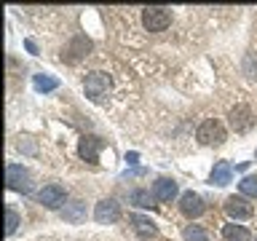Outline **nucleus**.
<instances>
[{
	"label": "nucleus",
	"mask_w": 257,
	"mask_h": 241,
	"mask_svg": "<svg viewBox=\"0 0 257 241\" xmlns=\"http://www.w3.org/2000/svg\"><path fill=\"white\" fill-rule=\"evenodd\" d=\"M83 91H86L88 99L96 102V104L107 102V96L112 91V78L107 75V72H102V70L86 72V75H83Z\"/></svg>",
	"instance_id": "obj_1"
},
{
	"label": "nucleus",
	"mask_w": 257,
	"mask_h": 241,
	"mask_svg": "<svg viewBox=\"0 0 257 241\" xmlns=\"http://www.w3.org/2000/svg\"><path fill=\"white\" fill-rule=\"evenodd\" d=\"M142 24L148 32H164L169 24H172V11H169V8H145Z\"/></svg>",
	"instance_id": "obj_2"
},
{
	"label": "nucleus",
	"mask_w": 257,
	"mask_h": 241,
	"mask_svg": "<svg viewBox=\"0 0 257 241\" xmlns=\"http://www.w3.org/2000/svg\"><path fill=\"white\" fill-rule=\"evenodd\" d=\"M196 140L201 145H220V142H225V129H222V124L217 118H206L204 124L198 126Z\"/></svg>",
	"instance_id": "obj_3"
},
{
	"label": "nucleus",
	"mask_w": 257,
	"mask_h": 241,
	"mask_svg": "<svg viewBox=\"0 0 257 241\" xmlns=\"http://www.w3.org/2000/svg\"><path fill=\"white\" fill-rule=\"evenodd\" d=\"M6 180H8V188L11 190H19V193H30L32 190V177L24 166L19 164H8L6 166Z\"/></svg>",
	"instance_id": "obj_4"
},
{
	"label": "nucleus",
	"mask_w": 257,
	"mask_h": 241,
	"mask_svg": "<svg viewBox=\"0 0 257 241\" xmlns=\"http://www.w3.org/2000/svg\"><path fill=\"white\" fill-rule=\"evenodd\" d=\"M64 198H67V193H64V188H62V185H56V182L46 185V188L38 193V201L43 206H48V209H59L64 204Z\"/></svg>",
	"instance_id": "obj_5"
},
{
	"label": "nucleus",
	"mask_w": 257,
	"mask_h": 241,
	"mask_svg": "<svg viewBox=\"0 0 257 241\" xmlns=\"http://www.w3.org/2000/svg\"><path fill=\"white\" fill-rule=\"evenodd\" d=\"M230 126L236 129L238 134L249 132V129L254 126V115H252V110H249L246 104H236V107L230 110Z\"/></svg>",
	"instance_id": "obj_6"
},
{
	"label": "nucleus",
	"mask_w": 257,
	"mask_h": 241,
	"mask_svg": "<svg viewBox=\"0 0 257 241\" xmlns=\"http://www.w3.org/2000/svg\"><path fill=\"white\" fill-rule=\"evenodd\" d=\"M94 217H96V222L110 225V222H115L120 217V206L112 198H102L99 204H96V209H94Z\"/></svg>",
	"instance_id": "obj_7"
},
{
	"label": "nucleus",
	"mask_w": 257,
	"mask_h": 241,
	"mask_svg": "<svg viewBox=\"0 0 257 241\" xmlns=\"http://www.w3.org/2000/svg\"><path fill=\"white\" fill-rule=\"evenodd\" d=\"M180 209H182V214L185 217H198V214H204V198L198 196V193H182V198H180Z\"/></svg>",
	"instance_id": "obj_8"
},
{
	"label": "nucleus",
	"mask_w": 257,
	"mask_h": 241,
	"mask_svg": "<svg viewBox=\"0 0 257 241\" xmlns=\"http://www.w3.org/2000/svg\"><path fill=\"white\" fill-rule=\"evenodd\" d=\"M102 148H104V142L99 140V137H83V140H80L78 153H80V158H83V161H88V164H96Z\"/></svg>",
	"instance_id": "obj_9"
},
{
	"label": "nucleus",
	"mask_w": 257,
	"mask_h": 241,
	"mask_svg": "<svg viewBox=\"0 0 257 241\" xmlns=\"http://www.w3.org/2000/svg\"><path fill=\"white\" fill-rule=\"evenodd\" d=\"M225 212L233 220H246V217H252V204H246V198H241V196H230L225 201Z\"/></svg>",
	"instance_id": "obj_10"
},
{
	"label": "nucleus",
	"mask_w": 257,
	"mask_h": 241,
	"mask_svg": "<svg viewBox=\"0 0 257 241\" xmlns=\"http://www.w3.org/2000/svg\"><path fill=\"white\" fill-rule=\"evenodd\" d=\"M128 222H132V228H134V233L137 236H142V238H153L158 233V228H156V222L150 220V217H142V214H132L128 217Z\"/></svg>",
	"instance_id": "obj_11"
},
{
	"label": "nucleus",
	"mask_w": 257,
	"mask_h": 241,
	"mask_svg": "<svg viewBox=\"0 0 257 241\" xmlns=\"http://www.w3.org/2000/svg\"><path fill=\"white\" fill-rule=\"evenodd\" d=\"M153 196L158 201H172L177 196V182L174 180H166V177H161V180L153 185Z\"/></svg>",
	"instance_id": "obj_12"
},
{
	"label": "nucleus",
	"mask_w": 257,
	"mask_h": 241,
	"mask_svg": "<svg viewBox=\"0 0 257 241\" xmlns=\"http://www.w3.org/2000/svg\"><path fill=\"white\" fill-rule=\"evenodd\" d=\"M62 217L67 222H72V225L83 222L86 220V204H83V201H72V204H67L62 209Z\"/></svg>",
	"instance_id": "obj_13"
},
{
	"label": "nucleus",
	"mask_w": 257,
	"mask_h": 241,
	"mask_svg": "<svg viewBox=\"0 0 257 241\" xmlns=\"http://www.w3.org/2000/svg\"><path fill=\"white\" fill-rule=\"evenodd\" d=\"M230 177H233V166L228 164V161H217L214 169H212V185H228L230 182Z\"/></svg>",
	"instance_id": "obj_14"
},
{
	"label": "nucleus",
	"mask_w": 257,
	"mask_h": 241,
	"mask_svg": "<svg viewBox=\"0 0 257 241\" xmlns=\"http://www.w3.org/2000/svg\"><path fill=\"white\" fill-rule=\"evenodd\" d=\"M222 236L228 238V241H252L249 230L241 228V225H225V228H222Z\"/></svg>",
	"instance_id": "obj_15"
},
{
	"label": "nucleus",
	"mask_w": 257,
	"mask_h": 241,
	"mask_svg": "<svg viewBox=\"0 0 257 241\" xmlns=\"http://www.w3.org/2000/svg\"><path fill=\"white\" fill-rule=\"evenodd\" d=\"M32 83H35L38 91H54V88H59V80L51 78V75H43V72L32 78Z\"/></svg>",
	"instance_id": "obj_16"
},
{
	"label": "nucleus",
	"mask_w": 257,
	"mask_h": 241,
	"mask_svg": "<svg viewBox=\"0 0 257 241\" xmlns=\"http://www.w3.org/2000/svg\"><path fill=\"white\" fill-rule=\"evenodd\" d=\"M182 236H185V241H209V233L201 225H188L182 230Z\"/></svg>",
	"instance_id": "obj_17"
},
{
	"label": "nucleus",
	"mask_w": 257,
	"mask_h": 241,
	"mask_svg": "<svg viewBox=\"0 0 257 241\" xmlns=\"http://www.w3.org/2000/svg\"><path fill=\"white\" fill-rule=\"evenodd\" d=\"M238 188H241V193H244V196H252V198H257V177H254V174L244 177V180L238 182Z\"/></svg>",
	"instance_id": "obj_18"
},
{
	"label": "nucleus",
	"mask_w": 257,
	"mask_h": 241,
	"mask_svg": "<svg viewBox=\"0 0 257 241\" xmlns=\"http://www.w3.org/2000/svg\"><path fill=\"white\" fill-rule=\"evenodd\" d=\"M16 228H19V214H16L14 209H6V233H8V236H14Z\"/></svg>",
	"instance_id": "obj_19"
},
{
	"label": "nucleus",
	"mask_w": 257,
	"mask_h": 241,
	"mask_svg": "<svg viewBox=\"0 0 257 241\" xmlns=\"http://www.w3.org/2000/svg\"><path fill=\"white\" fill-rule=\"evenodd\" d=\"M132 201L137 206H150V193L148 190H134L132 193Z\"/></svg>",
	"instance_id": "obj_20"
},
{
	"label": "nucleus",
	"mask_w": 257,
	"mask_h": 241,
	"mask_svg": "<svg viewBox=\"0 0 257 241\" xmlns=\"http://www.w3.org/2000/svg\"><path fill=\"white\" fill-rule=\"evenodd\" d=\"M19 148H24L27 153H35V145H32V142H19Z\"/></svg>",
	"instance_id": "obj_21"
},
{
	"label": "nucleus",
	"mask_w": 257,
	"mask_h": 241,
	"mask_svg": "<svg viewBox=\"0 0 257 241\" xmlns=\"http://www.w3.org/2000/svg\"><path fill=\"white\" fill-rule=\"evenodd\" d=\"M24 46H27V51H30V54H38V46L32 43V40H27V43H24Z\"/></svg>",
	"instance_id": "obj_22"
}]
</instances>
